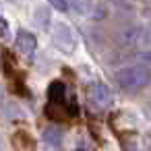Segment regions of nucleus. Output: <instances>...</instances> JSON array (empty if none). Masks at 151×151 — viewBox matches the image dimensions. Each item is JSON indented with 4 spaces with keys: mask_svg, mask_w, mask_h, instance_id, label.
<instances>
[{
    "mask_svg": "<svg viewBox=\"0 0 151 151\" xmlns=\"http://www.w3.org/2000/svg\"><path fill=\"white\" fill-rule=\"evenodd\" d=\"M120 42L124 46H128V48H134L139 44H145V29H141V27H128V29L122 31Z\"/></svg>",
    "mask_w": 151,
    "mask_h": 151,
    "instance_id": "obj_5",
    "label": "nucleus"
},
{
    "mask_svg": "<svg viewBox=\"0 0 151 151\" xmlns=\"http://www.w3.org/2000/svg\"><path fill=\"white\" fill-rule=\"evenodd\" d=\"M44 141L48 143V145H60V141H62V134H60V130L56 128V126H48L46 130H44Z\"/></svg>",
    "mask_w": 151,
    "mask_h": 151,
    "instance_id": "obj_8",
    "label": "nucleus"
},
{
    "mask_svg": "<svg viewBox=\"0 0 151 151\" xmlns=\"http://www.w3.org/2000/svg\"><path fill=\"white\" fill-rule=\"evenodd\" d=\"M52 42L64 54H73L75 48H77V35H75V31L70 29L68 23H62V21H58L54 25V29H52Z\"/></svg>",
    "mask_w": 151,
    "mask_h": 151,
    "instance_id": "obj_2",
    "label": "nucleus"
},
{
    "mask_svg": "<svg viewBox=\"0 0 151 151\" xmlns=\"http://www.w3.org/2000/svg\"><path fill=\"white\" fill-rule=\"evenodd\" d=\"M15 46H17V50L19 52H23V54H33L35 52V48H37V40H35V35L33 33H29V31H25V29H21L19 33H17V37H15Z\"/></svg>",
    "mask_w": 151,
    "mask_h": 151,
    "instance_id": "obj_4",
    "label": "nucleus"
},
{
    "mask_svg": "<svg viewBox=\"0 0 151 151\" xmlns=\"http://www.w3.org/2000/svg\"><path fill=\"white\" fill-rule=\"evenodd\" d=\"M68 9L75 11L77 15H83V17H89L95 9V4L91 0H68Z\"/></svg>",
    "mask_w": 151,
    "mask_h": 151,
    "instance_id": "obj_6",
    "label": "nucleus"
},
{
    "mask_svg": "<svg viewBox=\"0 0 151 151\" xmlns=\"http://www.w3.org/2000/svg\"><path fill=\"white\" fill-rule=\"evenodd\" d=\"M87 101L93 110H106L112 104V93L108 85H104L101 81H93L87 87Z\"/></svg>",
    "mask_w": 151,
    "mask_h": 151,
    "instance_id": "obj_3",
    "label": "nucleus"
},
{
    "mask_svg": "<svg viewBox=\"0 0 151 151\" xmlns=\"http://www.w3.org/2000/svg\"><path fill=\"white\" fill-rule=\"evenodd\" d=\"M64 93H66V89H64V83H60V81H54L50 85V89H48V97L54 104H60L64 99Z\"/></svg>",
    "mask_w": 151,
    "mask_h": 151,
    "instance_id": "obj_7",
    "label": "nucleus"
},
{
    "mask_svg": "<svg viewBox=\"0 0 151 151\" xmlns=\"http://www.w3.org/2000/svg\"><path fill=\"white\" fill-rule=\"evenodd\" d=\"M9 35V23L4 17H0V37H6Z\"/></svg>",
    "mask_w": 151,
    "mask_h": 151,
    "instance_id": "obj_10",
    "label": "nucleus"
},
{
    "mask_svg": "<svg viewBox=\"0 0 151 151\" xmlns=\"http://www.w3.org/2000/svg\"><path fill=\"white\" fill-rule=\"evenodd\" d=\"M48 2H50L56 11H60V13L68 11V0H48Z\"/></svg>",
    "mask_w": 151,
    "mask_h": 151,
    "instance_id": "obj_9",
    "label": "nucleus"
},
{
    "mask_svg": "<svg viewBox=\"0 0 151 151\" xmlns=\"http://www.w3.org/2000/svg\"><path fill=\"white\" fill-rule=\"evenodd\" d=\"M114 81L122 91L137 93L151 83V68H149V64H143V62L128 64L114 73Z\"/></svg>",
    "mask_w": 151,
    "mask_h": 151,
    "instance_id": "obj_1",
    "label": "nucleus"
}]
</instances>
